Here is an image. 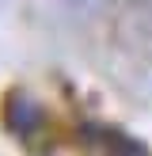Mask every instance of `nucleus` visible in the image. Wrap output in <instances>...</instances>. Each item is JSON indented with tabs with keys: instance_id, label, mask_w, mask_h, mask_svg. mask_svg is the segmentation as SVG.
<instances>
[{
	"instance_id": "obj_1",
	"label": "nucleus",
	"mask_w": 152,
	"mask_h": 156,
	"mask_svg": "<svg viewBox=\"0 0 152 156\" xmlns=\"http://www.w3.org/2000/svg\"><path fill=\"white\" fill-rule=\"evenodd\" d=\"M80 137L91 145V149H103V152H122V156L148 152L144 141H137V137L122 133V129H114V126H103V122H84V126H80Z\"/></svg>"
},
{
	"instance_id": "obj_2",
	"label": "nucleus",
	"mask_w": 152,
	"mask_h": 156,
	"mask_svg": "<svg viewBox=\"0 0 152 156\" xmlns=\"http://www.w3.org/2000/svg\"><path fill=\"white\" fill-rule=\"evenodd\" d=\"M42 107L27 95V91H8V107H4V126L12 129L15 137H30L38 126H42Z\"/></svg>"
}]
</instances>
